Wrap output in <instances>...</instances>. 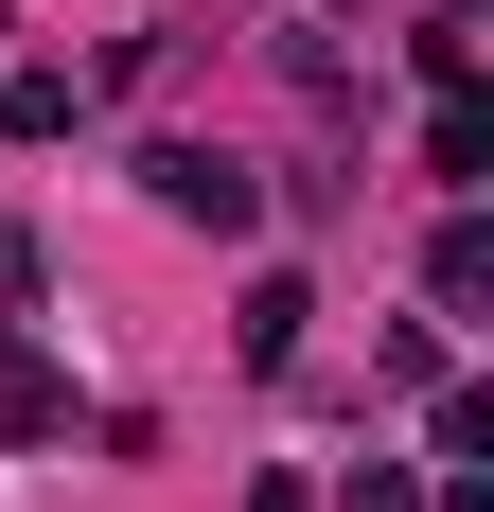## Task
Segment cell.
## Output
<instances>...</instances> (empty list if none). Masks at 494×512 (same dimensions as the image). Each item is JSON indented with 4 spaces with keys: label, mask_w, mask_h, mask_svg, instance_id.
<instances>
[{
    "label": "cell",
    "mask_w": 494,
    "mask_h": 512,
    "mask_svg": "<svg viewBox=\"0 0 494 512\" xmlns=\"http://www.w3.org/2000/svg\"><path fill=\"white\" fill-rule=\"evenodd\" d=\"M142 195L177 212V230H212V248H247V230H265V177H247L230 142H142Z\"/></svg>",
    "instance_id": "6da1fadb"
},
{
    "label": "cell",
    "mask_w": 494,
    "mask_h": 512,
    "mask_svg": "<svg viewBox=\"0 0 494 512\" xmlns=\"http://www.w3.org/2000/svg\"><path fill=\"white\" fill-rule=\"evenodd\" d=\"M424 177H442V195H477V177H494V106H477V89L424 106Z\"/></svg>",
    "instance_id": "7a4b0ae2"
},
{
    "label": "cell",
    "mask_w": 494,
    "mask_h": 512,
    "mask_svg": "<svg viewBox=\"0 0 494 512\" xmlns=\"http://www.w3.org/2000/svg\"><path fill=\"white\" fill-rule=\"evenodd\" d=\"M0 442H71V389L18 354V318H0Z\"/></svg>",
    "instance_id": "3957f363"
},
{
    "label": "cell",
    "mask_w": 494,
    "mask_h": 512,
    "mask_svg": "<svg viewBox=\"0 0 494 512\" xmlns=\"http://www.w3.org/2000/svg\"><path fill=\"white\" fill-rule=\"evenodd\" d=\"M300 318H318V283L265 265V283H247V371H300Z\"/></svg>",
    "instance_id": "277c9868"
},
{
    "label": "cell",
    "mask_w": 494,
    "mask_h": 512,
    "mask_svg": "<svg viewBox=\"0 0 494 512\" xmlns=\"http://www.w3.org/2000/svg\"><path fill=\"white\" fill-rule=\"evenodd\" d=\"M424 283H442V318H477V301H494V230H477V212H442V248H424Z\"/></svg>",
    "instance_id": "5b68a950"
},
{
    "label": "cell",
    "mask_w": 494,
    "mask_h": 512,
    "mask_svg": "<svg viewBox=\"0 0 494 512\" xmlns=\"http://www.w3.org/2000/svg\"><path fill=\"white\" fill-rule=\"evenodd\" d=\"M71 106H89L71 71H18V89H0V124H18V142H71Z\"/></svg>",
    "instance_id": "8992f818"
},
{
    "label": "cell",
    "mask_w": 494,
    "mask_h": 512,
    "mask_svg": "<svg viewBox=\"0 0 494 512\" xmlns=\"http://www.w3.org/2000/svg\"><path fill=\"white\" fill-rule=\"evenodd\" d=\"M424 424H442V460H494V389H459V371H442V389H424Z\"/></svg>",
    "instance_id": "52a82bcc"
},
{
    "label": "cell",
    "mask_w": 494,
    "mask_h": 512,
    "mask_svg": "<svg viewBox=\"0 0 494 512\" xmlns=\"http://www.w3.org/2000/svg\"><path fill=\"white\" fill-rule=\"evenodd\" d=\"M247 512H318V495H300V477H247Z\"/></svg>",
    "instance_id": "ba28073f"
}]
</instances>
